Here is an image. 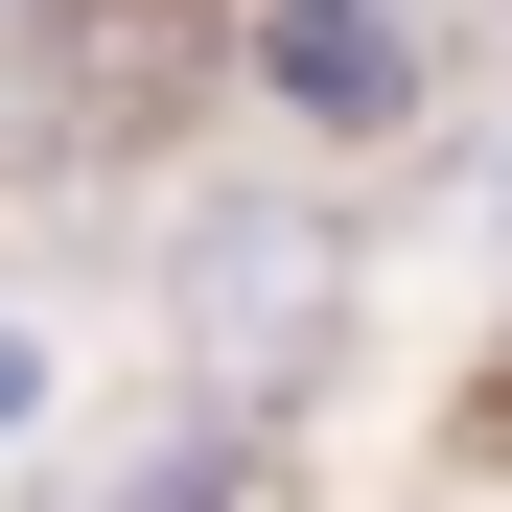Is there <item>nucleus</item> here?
Wrapping results in <instances>:
<instances>
[{
    "instance_id": "2",
    "label": "nucleus",
    "mask_w": 512,
    "mask_h": 512,
    "mask_svg": "<svg viewBox=\"0 0 512 512\" xmlns=\"http://www.w3.org/2000/svg\"><path fill=\"white\" fill-rule=\"evenodd\" d=\"M117 512H233V443H163V466H140Z\"/></svg>"
},
{
    "instance_id": "1",
    "label": "nucleus",
    "mask_w": 512,
    "mask_h": 512,
    "mask_svg": "<svg viewBox=\"0 0 512 512\" xmlns=\"http://www.w3.org/2000/svg\"><path fill=\"white\" fill-rule=\"evenodd\" d=\"M396 94H419V47L373 24V0H280V117H350V140H373Z\"/></svg>"
},
{
    "instance_id": "3",
    "label": "nucleus",
    "mask_w": 512,
    "mask_h": 512,
    "mask_svg": "<svg viewBox=\"0 0 512 512\" xmlns=\"http://www.w3.org/2000/svg\"><path fill=\"white\" fill-rule=\"evenodd\" d=\"M24 396H47V350H24V326H0V419H24Z\"/></svg>"
}]
</instances>
